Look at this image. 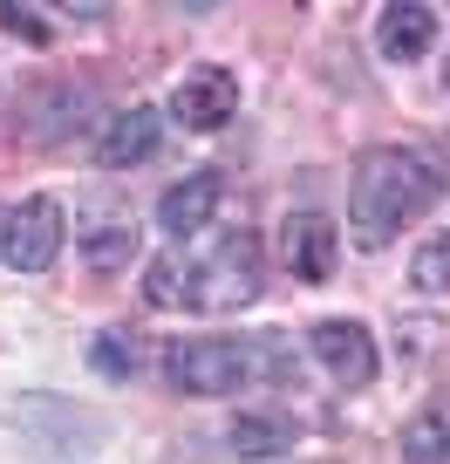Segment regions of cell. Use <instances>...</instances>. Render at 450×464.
<instances>
[{
  "label": "cell",
  "instance_id": "obj_13",
  "mask_svg": "<svg viewBox=\"0 0 450 464\" xmlns=\"http://www.w3.org/2000/svg\"><path fill=\"white\" fill-rule=\"evenodd\" d=\"M403 458L409 464H450V396L423 403L416 417L403 423Z\"/></svg>",
  "mask_w": 450,
  "mask_h": 464
},
{
  "label": "cell",
  "instance_id": "obj_14",
  "mask_svg": "<svg viewBox=\"0 0 450 464\" xmlns=\"http://www.w3.org/2000/svg\"><path fill=\"white\" fill-rule=\"evenodd\" d=\"M144 294H150V307H185V301H191V260H185V253H164V260H150Z\"/></svg>",
  "mask_w": 450,
  "mask_h": 464
},
{
  "label": "cell",
  "instance_id": "obj_11",
  "mask_svg": "<svg viewBox=\"0 0 450 464\" xmlns=\"http://www.w3.org/2000/svg\"><path fill=\"white\" fill-rule=\"evenodd\" d=\"M150 150H158V110H123V116H110L96 158H102V171H123V164H144Z\"/></svg>",
  "mask_w": 450,
  "mask_h": 464
},
{
  "label": "cell",
  "instance_id": "obj_9",
  "mask_svg": "<svg viewBox=\"0 0 450 464\" xmlns=\"http://www.w3.org/2000/svg\"><path fill=\"white\" fill-rule=\"evenodd\" d=\"M218 198H225V178H218V171H191V178H177V185L164 191L158 218H164V232H171V239H191V232L212 226Z\"/></svg>",
  "mask_w": 450,
  "mask_h": 464
},
{
  "label": "cell",
  "instance_id": "obj_17",
  "mask_svg": "<svg viewBox=\"0 0 450 464\" xmlns=\"http://www.w3.org/2000/svg\"><path fill=\"white\" fill-rule=\"evenodd\" d=\"M130 362H137L130 342H117V334H102V342H96V369H102V376H130Z\"/></svg>",
  "mask_w": 450,
  "mask_h": 464
},
{
  "label": "cell",
  "instance_id": "obj_15",
  "mask_svg": "<svg viewBox=\"0 0 450 464\" xmlns=\"http://www.w3.org/2000/svg\"><path fill=\"white\" fill-rule=\"evenodd\" d=\"M287 444H293L287 417H233V450H246V458H273Z\"/></svg>",
  "mask_w": 450,
  "mask_h": 464
},
{
  "label": "cell",
  "instance_id": "obj_16",
  "mask_svg": "<svg viewBox=\"0 0 450 464\" xmlns=\"http://www.w3.org/2000/svg\"><path fill=\"white\" fill-rule=\"evenodd\" d=\"M409 280H416L423 294H450V232H444V239H430V246H416Z\"/></svg>",
  "mask_w": 450,
  "mask_h": 464
},
{
  "label": "cell",
  "instance_id": "obj_6",
  "mask_svg": "<svg viewBox=\"0 0 450 464\" xmlns=\"http://www.w3.org/2000/svg\"><path fill=\"white\" fill-rule=\"evenodd\" d=\"M75 239H82V260L96 266V274H117V266L137 253V226H130V212H123L117 198H89Z\"/></svg>",
  "mask_w": 450,
  "mask_h": 464
},
{
  "label": "cell",
  "instance_id": "obj_3",
  "mask_svg": "<svg viewBox=\"0 0 450 464\" xmlns=\"http://www.w3.org/2000/svg\"><path fill=\"white\" fill-rule=\"evenodd\" d=\"M260 294V246L253 232H225L205 260H191V301L185 307H205V314H233Z\"/></svg>",
  "mask_w": 450,
  "mask_h": 464
},
{
  "label": "cell",
  "instance_id": "obj_2",
  "mask_svg": "<svg viewBox=\"0 0 450 464\" xmlns=\"http://www.w3.org/2000/svg\"><path fill=\"white\" fill-rule=\"evenodd\" d=\"M287 369L293 376V355L287 348H273V342H225V334H205V342H177L171 348V362H164V376H171V390H185V396H233V390H246V382H260V376H280Z\"/></svg>",
  "mask_w": 450,
  "mask_h": 464
},
{
  "label": "cell",
  "instance_id": "obj_8",
  "mask_svg": "<svg viewBox=\"0 0 450 464\" xmlns=\"http://www.w3.org/2000/svg\"><path fill=\"white\" fill-rule=\"evenodd\" d=\"M334 226L321 212H293L287 226H280V253H287V274L293 280H328L334 274Z\"/></svg>",
  "mask_w": 450,
  "mask_h": 464
},
{
  "label": "cell",
  "instance_id": "obj_5",
  "mask_svg": "<svg viewBox=\"0 0 450 464\" xmlns=\"http://www.w3.org/2000/svg\"><path fill=\"white\" fill-rule=\"evenodd\" d=\"M307 342H314V362L328 369L341 390H369V382H376V342H369L362 321H321Z\"/></svg>",
  "mask_w": 450,
  "mask_h": 464
},
{
  "label": "cell",
  "instance_id": "obj_12",
  "mask_svg": "<svg viewBox=\"0 0 450 464\" xmlns=\"http://www.w3.org/2000/svg\"><path fill=\"white\" fill-rule=\"evenodd\" d=\"M82 89H42V96L28 102V123H21V137H34V144H62V137H75L82 130Z\"/></svg>",
  "mask_w": 450,
  "mask_h": 464
},
{
  "label": "cell",
  "instance_id": "obj_7",
  "mask_svg": "<svg viewBox=\"0 0 450 464\" xmlns=\"http://www.w3.org/2000/svg\"><path fill=\"white\" fill-rule=\"evenodd\" d=\"M233 110H239V82H233L225 69L185 75V82H177V96H171V116L185 123V130H218V123H233Z\"/></svg>",
  "mask_w": 450,
  "mask_h": 464
},
{
  "label": "cell",
  "instance_id": "obj_4",
  "mask_svg": "<svg viewBox=\"0 0 450 464\" xmlns=\"http://www.w3.org/2000/svg\"><path fill=\"white\" fill-rule=\"evenodd\" d=\"M55 253H62V205L48 191H34L0 226V260L21 266V274H42V266H55Z\"/></svg>",
  "mask_w": 450,
  "mask_h": 464
},
{
  "label": "cell",
  "instance_id": "obj_1",
  "mask_svg": "<svg viewBox=\"0 0 450 464\" xmlns=\"http://www.w3.org/2000/svg\"><path fill=\"white\" fill-rule=\"evenodd\" d=\"M436 191H444L436 158H423V150H396V144L362 150V164H355V178H349L355 246H389V232L409 226V218H416Z\"/></svg>",
  "mask_w": 450,
  "mask_h": 464
},
{
  "label": "cell",
  "instance_id": "obj_18",
  "mask_svg": "<svg viewBox=\"0 0 450 464\" xmlns=\"http://www.w3.org/2000/svg\"><path fill=\"white\" fill-rule=\"evenodd\" d=\"M0 226H7V212H0Z\"/></svg>",
  "mask_w": 450,
  "mask_h": 464
},
{
  "label": "cell",
  "instance_id": "obj_10",
  "mask_svg": "<svg viewBox=\"0 0 450 464\" xmlns=\"http://www.w3.org/2000/svg\"><path fill=\"white\" fill-rule=\"evenodd\" d=\"M430 42H436V7H423V0H403V7H389V14L376 21V48L389 62L430 55Z\"/></svg>",
  "mask_w": 450,
  "mask_h": 464
}]
</instances>
